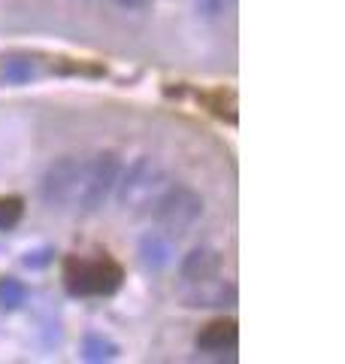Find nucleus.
<instances>
[{
  "instance_id": "nucleus-6",
  "label": "nucleus",
  "mask_w": 345,
  "mask_h": 364,
  "mask_svg": "<svg viewBox=\"0 0 345 364\" xmlns=\"http://www.w3.org/2000/svg\"><path fill=\"white\" fill-rule=\"evenodd\" d=\"M236 343H239V331H236V322H230V318L209 322L197 334V349L200 352H234Z\"/></svg>"
},
{
  "instance_id": "nucleus-12",
  "label": "nucleus",
  "mask_w": 345,
  "mask_h": 364,
  "mask_svg": "<svg viewBox=\"0 0 345 364\" xmlns=\"http://www.w3.org/2000/svg\"><path fill=\"white\" fill-rule=\"evenodd\" d=\"M33 64L28 58H9L4 61V70H0V76L6 79V82H28V79H33Z\"/></svg>"
},
{
  "instance_id": "nucleus-3",
  "label": "nucleus",
  "mask_w": 345,
  "mask_h": 364,
  "mask_svg": "<svg viewBox=\"0 0 345 364\" xmlns=\"http://www.w3.org/2000/svg\"><path fill=\"white\" fill-rule=\"evenodd\" d=\"M148 215H152V222H155V228L160 234L182 237L200 222L203 198L188 186H176V182H170L167 191L155 200V207L148 210Z\"/></svg>"
},
{
  "instance_id": "nucleus-9",
  "label": "nucleus",
  "mask_w": 345,
  "mask_h": 364,
  "mask_svg": "<svg viewBox=\"0 0 345 364\" xmlns=\"http://www.w3.org/2000/svg\"><path fill=\"white\" fill-rule=\"evenodd\" d=\"M119 355V346L112 343V340L100 337V334H88L85 337V358L88 361H109Z\"/></svg>"
},
{
  "instance_id": "nucleus-1",
  "label": "nucleus",
  "mask_w": 345,
  "mask_h": 364,
  "mask_svg": "<svg viewBox=\"0 0 345 364\" xmlns=\"http://www.w3.org/2000/svg\"><path fill=\"white\" fill-rule=\"evenodd\" d=\"M121 176V161L115 152L100 155H64L43 173V200L55 210L94 213L115 191Z\"/></svg>"
},
{
  "instance_id": "nucleus-7",
  "label": "nucleus",
  "mask_w": 345,
  "mask_h": 364,
  "mask_svg": "<svg viewBox=\"0 0 345 364\" xmlns=\"http://www.w3.org/2000/svg\"><path fill=\"white\" fill-rule=\"evenodd\" d=\"M140 258H143V264L148 270H164L170 264V258H172V237L160 234L158 228H155V231H148V234H143Z\"/></svg>"
},
{
  "instance_id": "nucleus-13",
  "label": "nucleus",
  "mask_w": 345,
  "mask_h": 364,
  "mask_svg": "<svg viewBox=\"0 0 345 364\" xmlns=\"http://www.w3.org/2000/svg\"><path fill=\"white\" fill-rule=\"evenodd\" d=\"M115 4L124 6V9H146L148 0H115Z\"/></svg>"
},
{
  "instance_id": "nucleus-2",
  "label": "nucleus",
  "mask_w": 345,
  "mask_h": 364,
  "mask_svg": "<svg viewBox=\"0 0 345 364\" xmlns=\"http://www.w3.org/2000/svg\"><path fill=\"white\" fill-rule=\"evenodd\" d=\"M170 186V176L164 164L158 158H136V161L121 170L119 182H115V191H119V203L121 210H131V213H148L155 207V200L164 195Z\"/></svg>"
},
{
  "instance_id": "nucleus-8",
  "label": "nucleus",
  "mask_w": 345,
  "mask_h": 364,
  "mask_svg": "<svg viewBox=\"0 0 345 364\" xmlns=\"http://www.w3.org/2000/svg\"><path fill=\"white\" fill-rule=\"evenodd\" d=\"M218 252H212V249H194V252L182 261V279L191 282V279H206V277H215L218 273Z\"/></svg>"
},
{
  "instance_id": "nucleus-11",
  "label": "nucleus",
  "mask_w": 345,
  "mask_h": 364,
  "mask_svg": "<svg viewBox=\"0 0 345 364\" xmlns=\"http://www.w3.org/2000/svg\"><path fill=\"white\" fill-rule=\"evenodd\" d=\"M21 213H25V203L18 198H0V231H13L21 222Z\"/></svg>"
},
{
  "instance_id": "nucleus-4",
  "label": "nucleus",
  "mask_w": 345,
  "mask_h": 364,
  "mask_svg": "<svg viewBox=\"0 0 345 364\" xmlns=\"http://www.w3.org/2000/svg\"><path fill=\"white\" fill-rule=\"evenodd\" d=\"M64 286L76 298H97L112 294L121 286V267L109 258H67L64 261Z\"/></svg>"
},
{
  "instance_id": "nucleus-10",
  "label": "nucleus",
  "mask_w": 345,
  "mask_h": 364,
  "mask_svg": "<svg viewBox=\"0 0 345 364\" xmlns=\"http://www.w3.org/2000/svg\"><path fill=\"white\" fill-rule=\"evenodd\" d=\"M28 298V289L18 279H0V306L4 310H16Z\"/></svg>"
},
{
  "instance_id": "nucleus-5",
  "label": "nucleus",
  "mask_w": 345,
  "mask_h": 364,
  "mask_svg": "<svg viewBox=\"0 0 345 364\" xmlns=\"http://www.w3.org/2000/svg\"><path fill=\"white\" fill-rule=\"evenodd\" d=\"M182 301H185V306H203V310H212V306H234L236 289H234V282L218 279V273H215V277L185 282Z\"/></svg>"
}]
</instances>
